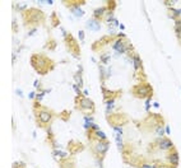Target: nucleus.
I'll return each mask as SVG.
<instances>
[{
  "mask_svg": "<svg viewBox=\"0 0 181 168\" xmlns=\"http://www.w3.org/2000/svg\"><path fill=\"white\" fill-rule=\"evenodd\" d=\"M106 14H107V8H106V6H101V8L95 9L92 18H95V19H97V21L101 22V21H105Z\"/></svg>",
  "mask_w": 181,
  "mask_h": 168,
  "instance_id": "16",
  "label": "nucleus"
},
{
  "mask_svg": "<svg viewBox=\"0 0 181 168\" xmlns=\"http://www.w3.org/2000/svg\"><path fill=\"white\" fill-rule=\"evenodd\" d=\"M98 69H99V79H101L102 85H103V82H105L106 79L110 78V75H111V72L108 70V72L106 73V69H105V66H103V65H99Z\"/></svg>",
  "mask_w": 181,
  "mask_h": 168,
  "instance_id": "19",
  "label": "nucleus"
},
{
  "mask_svg": "<svg viewBox=\"0 0 181 168\" xmlns=\"http://www.w3.org/2000/svg\"><path fill=\"white\" fill-rule=\"evenodd\" d=\"M133 66H134V78H137L138 74L145 75L144 70H143V63H142V59H140V56H139V54H137V52L133 55Z\"/></svg>",
  "mask_w": 181,
  "mask_h": 168,
  "instance_id": "11",
  "label": "nucleus"
},
{
  "mask_svg": "<svg viewBox=\"0 0 181 168\" xmlns=\"http://www.w3.org/2000/svg\"><path fill=\"white\" fill-rule=\"evenodd\" d=\"M28 98H31V99L36 98V93H35V92H31V93H30V97H28Z\"/></svg>",
  "mask_w": 181,
  "mask_h": 168,
  "instance_id": "37",
  "label": "nucleus"
},
{
  "mask_svg": "<svg viewBox=\"0 0 181 168\" xmlns=\"http://www.w3.org/2000/svg\"><path fill=\"white\" fill-rule=\"evenodd\" d=\"M102 89V94H103V101H108V99H116L119 97H121L122 90H108L105 85L101 87Z\"/></svg>",
  "mask_w": 181,
  "mask_h": 168,
  "instance_id": "13",
  "label": "nucleus"
},
{
  "mask_svg": "<svg viewBox=\"0 0 181 168\" xmlns=\"http://www.w3.org/2000/svg\"><path fill=\"white\" fill-rule=\"evenodd\" d=\"M74 79L77 80V84L79 85V88H83V79H82V74H75Z\"/></svg>",
  "mask_w": 181,
  "mask_h": 168,
  "instance_id": "29",
  "label": "nucleus"
},
{
  "mask_svg": "<svg viewBox=\"0 0 181 168\" xmlns=\"http://www.w3.org/2000/svg\"><path fill=\"white\" fill-rule=\"evenodd\" d=\"M177 38H179V41H180V43H181V33L179 34V36H177Z\"/></svg>",
  "mask_w": 181,
  "mask_h": 168,
  "instance_id": "45",
  "label": "nucleus"
},
{
  "mask_svg": "<svg viewBox=\"0 0 181 168\" xmlns=\"http://www.w3.org/2000/svg\"><path fill=\"white\" fill-rule=\"evenodd\" d=\"M53 3H54L53 0H46V4H50V5H51V4H53Z\"/></svg>",
  "mask_w": 181,
  "mask_h": 168,
  "instance_id": "44",
  "label": "nucleus"
},
{
  "mask_svg": "<svg viewBox=\"0 0 181 168\" xmlns=\"http://www.w3.org/2000/svg\"><path fill=\"white\" fill-rule=\"evenodd\" d=\"M167 162H169L170 166H172V167H176L180 164V156H179V151H177L175 148L173 149H171L170 150V153L167 154Z\"/></svg>",
  "mask_w": 181,
  "mask_h": 168,
  "instance_id": "14",
  "label": "nucleus"
},
{
  "mask_svg": "<svg viewBox=\"0 0 181 168\" xmlns=\"http://www.w3.org/2000/svg\"><path fill=\"white\" fill-rule=\"evenodd\" d=\"M15 59H17V55L13 54V64H15Z\"/></svg>",
  "mask_w": 181,
  "mask_h": 168,
  "instance_id": "42",
  "label": "nucleus"
},
{
  "mask_svg": "<svg viewBox=\"0 0 181 168\" xmlns=\"http://www.w3.org/2000/svg\"><path fill=\"white\" fill-rule=\"evenodd\" d=\"M13 168H26V163H23V162H14V163H13Z\"/></svg>",
  "mask_w": 181,
  "mask_h": 168,
  "instance_id": "31",
  "label": "nucleus"
},
{
  "mask_svg": "<svg viewBox=\"0 0 181 168\" xmlns=\"http://www.w3.org/2000/svg\"><path fill=\"white\" fill-rule=\"evenodd\" d=\"M129 42L126 41V38H117L116 37L115 42L112 43V48L116 52V55H121V54H125V47Z\"/></svg>",
  "mask_w": 181,
  "mask_h": 168,
  "instance_id": "12",
  "label": "nucleus"
},
{
  "mask_svg": "<svg viewBox=\"0 0 181 168\" xmlns=\"http://www.w3.org/2000/svg\"><path fill=\"white\" fill-rule=\"evenodd\" d=\"M64 42H65L66 50L69 51V54H72L74 57L78 59V57L80 56V47H79L78 41L72 36V33H68L66 36L64 37Z\"/></svg>",
  "mask_w": 181,
  "mask_h": 168,
  "instance_id": "8",
  "label": "nucleus"
},
{
  "mask_svg": "<svg viewBox=\"0 0 181 168\" xmlns=\"http://www.w3.org/2000/svg\"><path fill=\"white\" fill-rule=\"evenodd\" d=\"M116 4H117L116 1H107V5H106V8H107V12H108V13H114L115 8H116Z\"/></svg>",
  "mask_w": 181,
  "mask_h": 168,
  "instance_id": "27",
  "label": "nucleus"
},
{
  "mask_svg": "<svg viewBox=\"0 0 181 168\" xmlns=\"http://www.w3.org/2000/svg\"><path fill=\"white\" fill-rule=\"evenodd\" d=\"M153 106H154L156 108H158V107H160V103H158V102H154V103H153Z\"/></svg>",
  "mask_w": 181,
  "mask_h": 168,
  "instance_id": "43",
  "label": "nucleus"
},
{
  "mask_svg": "<svg viewBox=\"0 0 181 168\" xmlns=\"http://www.w3.org/2000/svg\"><path fill=\"white\" fill-rule=\"evenodd\" d=\"M50 19H51V25H53V27H57V25H60V19L56 15V12H53V14L50 15Z\"/></svg>",
  "mask_w": 181,
  "mask_h": 168,
  "instance_id": "22",
  "label": "nucleus"
},
{
  "mask_svg": "<svg viewBox=\"0 0 181 168\" xmlns=\"http://www.w3.org/2000/svg\"><path fill=\"white\" fill-rule=\"evenodd\" d=\"M68 149H69L70 154L75 156L77 153H79V151H82L84 149V145L82 143H79V141H77V140H70L69 144H68Z\"/></svg>",
  "mask_w": 181,
  "mask_h": 168,
  "instance_id": "15",
  "label": "nucleus"
},
{
  "mask_svg": "<svg viewBox=\"0 0 181 168\" xmlns=\"http://www.w3.org/2000/svg\"><path fill=\"white\" fill-rule=\"evenodd\" d=\"M38 84H40V82H38V79H36L33 82V87H35V88H38Z\"/></svg>",
  "mask_w": 181,
  "mask_h": 168,
  "instance_id": "39",
  "label": "nucleus"
},
{
  "mask_svg": "<svg viewBox=\"0 0 181 168\" xmlns=\"http://www.w3.org/2000/svg\"><path fill=\"white\" fill-rule=\"evenodd\" d=\"M87 28H88L89 31L98 32L101 30V23H99V21H97V19L91 18L89 21H87Z\"/></svg>",
  "mask_w": 181,
  "mask_h": 168,
  "instance_id": "17",
  "label": "nucleus"
},
{
  "mask_svg": "<svg viewBox=\"0 0 181 168\" xmlns=\"http://www.w3.org/2000/svg\"><path fill=\"white\" fill-rule=\"evenodd\" d=\"M131 94L138 99H148L153 96V87L148 82H140L131 88Z\"/></svg>",
  "mask_w": 181,
  "mask_h": 168,
  "instance_id": "5",
  "label": "nucleus"
},
{
  "mask_svg": "<svg viewBox=\"0 0 181 168\" xmlns=\"http://www.w3.org/2000/svg\"><path fill=\"white\" fill-rule=\"evenodd\" d=\"M154 144H156V147L161 150H171V149L175 148L173 143L169 138H157V140L154 141Z\"/></svg>",
  "mask_w": 181,
  "mask_h": 168,
  "instance_id": "10",
  "label": "nucleus"
},
{
  "mask_svg": "<svg viewBox=\"0 0 181 168\" xmlns=\"http://www.w3.org/2000/svg\"><path fill=\"white\" fill-rule=\"evenodd\" d=\"M30 63H31V66L33 67V70L38 75H47L48 73L55 69V65H56L53 59H50L46 54H42V52L32 54Z\"/></svg>",
  "mask_w": 181,
  "mask_h": 168,
  "instance_id": "1",
  "label": "nucleus"
},
{
  "mask_svg": "<svg viewBox=\"0 0 181 168\" xmlns=\"http://www.w3.org/2000/svg\"><path fill=\"white\" fill-rule=\"evenodd\" d=\"M75 107L79 109L83 115L86 116H92L96 112V105L92 99L87 98L86 96H77L75 97Z\"/></svg>",
  "mask_w": 181,
  "mask_h": 168,
  "instance_id": "4",
  "label": "nucleus"
},
{
  "mask_svg": "<svg viewBox=\"0 0 181 168\" xmlns=\"http://www.w3.org/2000/svg\"><path fill=\"white\" fill-rule=\"evenodd\" d=\"M91 143V149H92V153L95 154V157L97 159H99V162L102 163L103 158L106 157L110 148V143L108 140L106 141H101V140H95V141H89Z\"/></svg>",
  "mask_w": 181,
  "mask_h": 168,
  "instance_id": "6",
  "label": "nucleus"
},
{
  "mask_svg": "<svg viewBox=\"0 0 181 168\" xmlns=\"http://www.w3.org/2000/svg\"><path fill=\"white\" fill-rule=\"evenodd\" d=\"M17 9H18L19 12H22V13H23V12H26V10L28 9V5H27V4H24V3H23V4H18Z\"/></svg>",
  "mask_w": 181,
  "mask_h": 168,
  "instance_id": "30",
  "label": "nucleus"
},
{
  "mask_svg": "<svg viewBox=\"0 0 181 168\" xmlns=\"http://www.w3.org/2000/svg\"><path fill=\"white\" fill-rule=\"evenodd\" d=\"M107 122L112 126V129H117V127H122L129 122L128 115L125 114H110L107 115Z\"/></svg>",
  "mask_w": 181,
  "mask_h": 168,
  "instance_id": "7",
  "label": "nucleus"
},
{
  "mask_svg": "<svg viewBox=\"0 0 181 168\" xmlns=\"http://www.w3.org/2000/svg\"><path fill=\"white\" fill-rule=\"evenodd\" d=\"M116 40V36L114 34H110V36H103L99 40L95 41L92 43V51L93 52H101V51L105 48L106 46H110V43H114Z\"/></svg>",
  "mask_w": 181,
  "mask_h": 168,
  "instance_id": "9",
  "label": "nucleus"
},
{
  "mask_svg": "<svg viewBox=\"0 0 181 168\" xmlns=\"http://www.w3.org/2000/svg\"><path fill=\"white\" fill-rule=\"evenodd\" d=\"M99 60H101L102 65H107L110 63V60H111V56H110L108 54H103L102 56H99Z\"/></svg>",
  "mask_w": 181,
  "mask_h": 168,
  "instance_id": "26",
  "label": "nucleus"
},
{
  "mask_svg": "<svg viewBox=\"0 0 181 168\" xmlns=\"http://www.w3.org/2000/svg\"><path fill=\"white\" fill-rule=\"evenodd\" d=\"M161 166H158V164H149V163H145V162H142L139 164L138 168H160Z\"/></svg>",
  "mask_w": 181,
  "mask_h": 168,
  "instance_id": "28",
  "label": "nucleus"
},
{
  "mask_svg": "<svg viewBox=\"0 0 181 168\" xmlns=\"http://www.w3.org/2000/svg\"><path fill=\"white\" fill-rule=\"evenodd\" d=\"M12 25H13V33H17V32H18V27H17V19H15V18H13Z\"/></svg>",
  "mask_w": 181,
  "mask_h": 168,
  "instance_id": "32",
  "label": "nucleus"
},
{
  "mask_svg": "<svg viewBox=\"0 0 181 168\" xmlns=\"http://www.w3.org/2000/svg\"><path fill=\"white\" fill-rule=\"evenodd\" d=\"M78 36H79L80 42H83V41H84V31H82V30H80V31L78 32Z\"/></svg>",
  "mask_w": 181,
  "mask_h": 168,
  "instance_id": "34",
  "label": "nucleus"
},
{
  "mask_svg": "<svg viewBox=\"0 0 181 168\" xmlns=\"http://www.w3.org/2000/svg\"><path fill=\"white\" fill-rule=\"evenodd\" d=\"M22 19H23L24 25H35V28H37V25H42L46 22V15L42 10H40L38 8H28L26 12L22 13Z\"/></svg>",
  "mask_w": 181,
  "mask_h": 168,
  "instance_id": "3",
  "label": "nucleus"
},
{
  "mask_svg": "<svg viewBox=\"0 0 181 168\" xmlns=\"http://www.w3.org/2000/svg\"><path fill=\"white\" fill-rule=\"evenodd\" d=\"M72 10V13L75 17H82V15H84V10H83L80 6H75V8H73V9H70Z\"/></svg>",
  "mask_w": 181,
  "mask_h": 168,
  "instance_id": "24",
  "label": "nucleus"
},
{
  "mask_svg": "<svg viewBox=\"0 0 181 168\" xmlns=\"http://www.w3.org/2000/svg\"><path fill=\"white\" fill-rule=\"evenodd\" d=\"M36 31H37V28H32L31 31H28V33H27V36L30 37V36H32L33 33H36Z\"/></svg>",
  "mask_w": 181,
  "mask_h": 168,
  "instance_id": "35",
  "label": "nucleus"
},
{
  "mask_svg": "<svg viewBox=\"0 0 181 168\" xmlns=\"http://www.w3.org/2000/svg\"><path fill=\"white\" fill-rule=\"evenodd\" d=\"M59 167L60 168H75V160L69 157V158H66V159L60 160Z\"/></svg>",
  "mask_w": 181,
  "mask_h": 168,
  "instance_id": "18",
  "label": "nucleus"
},
{
  "mask_svg": "<svg viewBox=\"0 0 181 168\" xmlns=\"http://www.w3.org/2000/svg\"><path fill=\"white\" fill-rule=\"evenodd\" d=\"M17 94H19L21 97H23V93H22V90H21V89H17Z\"/></svg>",
  "mask_w": 181,
  "mask_h": 168,
  "instance_id": "41",
  "label": "nucleus"
},
{
  "mask_svg": "<svg viewBox=\"0 0 181 168\" xmlns=\"http://www.w3.org/2000/svg\"><path fill=\"white\" fill-rule=\"evenodd\" d=\"M116 144H117V149L122 151L124 150V148H125V145L124 143H122V136H121V134H117L116 132Z\"/></svg>",
  "mask_w": 181,
  "mask_h": 168,
  "instance_id": "23",
  "label": "nucleus"
},
{
  "mask_svg": "<svg viewBox=\"0 0 181 168\" xmlns=\"http://www.w3.org/2000/svg\"><path fill=\"white\" fill-rule=\"evenodd\" d=\"M151 99H152V98L145 99V111H147V112H149V107H151Z\"/></svg>",
  "mask_w": 181,
  "mask_h": 168,
  "instance_id": "33",
  "label": "nucleus"
},
{
  "mask_svg": "<svg viewBox=\"0 0 181 168\" xmlns=\"http://www.w3.org/2000/svg\"><path fill=\"white\" fill-rule=\"evenodd\" d=\"M170 10V18H172L173 21H177V19H181V9H175L173 6L169 8Z\"/></svg>",
  "mask_w": 181,
  "mask_h": 168,
  "instance_id": "20",
  "label": "nucleus"
},
{
  "mask_svg": "<svg viewBox=\"0 0 181 168\" xmlns=\"http://www.w3.org/2000/svg\"><path fill=\"white\" fill-rule=\"evenodd\" d=\"M56 45H57V43H56V41L53 40V38H50V40L47 41V43H46V46H45V47L48 48L50 51H54L55 48H56Z\"/></svg>",
  "mask_w": 181,
  "mask_h": 168,
  "instance_id": "25",
  "label": "nucleus"
},
{
  "mask_svg": "<svg viewBox=\"0 0 181 168\" xmlns=\"http://www.w3.org/2000/svg\"><path fill=\"white\" fill-rule=\"evenodd\" d=\"M164 132L167 135H170V126H164Z\"/></svg>",
  "mask_w": 181,
  "mask_h": 168,
  "instance_id": "38",
  "label": "nucleus"
},
{
  "mask_svg": "<svg viewBox=\"0 0 181 168\" xmlns=\"http://www.w3.org/2000/svg\"><path fill=\"white\" fill-rule=\"evenodd\" d=\"M33 114L36 117V124L41 129H47L56 116L53 109H48L46 106H42L37 101L33 102Z\"/></svg>",
  "mask_w": 181,
  "mask_h": 168,
  "instance_id": "2",
  "label": "nucleus"
},
{
  "mask_svg": "<svg viewBox=\"0 0 181 168\" xmlns=\"http://www.w3.org/2000/svg\"><path fill=\"white\" fill-rule=\"evenodd\" d=\"M160 168H176V167H172V166H170V164H167V166H162V164H161Z\"/></svg>",
  "mask_w": 181,
  "mask_h": 168,
  "instance_id": "40",
  "label": "nucleus"
},
{
  "mask_svg": "<svg viewBox=\"0 0 181 168\" xmlns=\"http://www.w3.org/2000/svg\"><path fill=\"white\" fill-rule=\"evenodd\" d=\"M53 157H55V158L59 157V159L63 160V159H66V158H69V154H68L66 151H63V150H60V149H54Z\"/></svg>",
  "mask_w": 181,
  "mask_h": 168,
  "instance_id": "21",
  "label": "nucleus"
},
{
  "mask_svg": "<svg viewBox=\"0 0 181 168\" xmlns=\"http://www.w3.org/2000/svg\"><path fill=\"white\" fill-rule=\"evenodd\" d=\"M116 37H117V38H126V34L122 33V32H120V33L116 34Z\"/></svg>",
  "mask_w": 181,
  "mask_h": 168,
  "instance_id": "36",
  "label": "nucleus"
}]
</instances>
